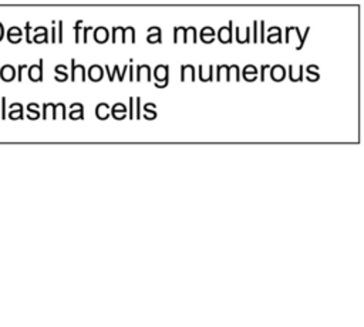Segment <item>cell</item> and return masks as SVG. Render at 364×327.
Masks as SVG:
<instances>
[{
	"label": "cell",
	"mask_w": 364,
	"mask_h": 327,
	"mask_svg": "<svg viewBox=\"0 0 364 327\" xmlns=\"http://www.w3.org/2000/svg\"><path fill=\"white\" fill-rule=\"evenodd\" d=\"M182 31H183V41L186 43V41H188V37H186V34H188V28H182ZM189 31H191V34H192V38H193V43H195V40H196L195 27H189Z\"/></svg>",
	"instance_id": "8"
},
{
	"label": "cell",
	"mask_w": 364,
	"mask_h": 327,
	"mask_svg": "<svg viewBox=\"0 0 364 327\" xmlns=\"http://www.w3.org/2000/svg\"><path fill=\"white\" fill-rule=\"evenodd\" d=\"M95 38L98 43H105L108 40V31L105 27H98L95 31Z\"/></svg>",
	"instance_id": "5"
},
{
	"label": "cell",
	"mask_w": 364,
	"mask_h": 327,
	"mask_svg": "<svg viewBox=\"0 0 364 327\" xmlns=\"http://www.w3.org/2000/svg\"><path fill=\"white\" fill-rule=\"evenodd\" d=\"M136 118H139V98H136Z\"/></svg>",
	"instance_id": "11"
},
{
	"label": "cell",
	"mask_w": 364,
	"mask_h": 327,
	"mask_svg": "<svg viewBox=\"0 0 364 327\" xmlns=\"http://www.w3.org/2000/svg\"><path fill=\"white\" fill-rule=\"evenodd\" d=\"M206 34H212V36H213V30H212L210 27H203V30H202V36H200V37L203 38Z\"/></svg>",
	"instance_id": "9"
},
{
	"label": "cell",
	"mask_w": 364,
	"mask_h": 327,
	"mask_svg": "<svg viewBox=\"0 0 364 327\" xmlns=\"http://www.w3.org/2000/svg\"><path fill=\"white\" fill-rule=\"evenodd\" d=\"M97 117L100 119H105L108 117V105L107 104H100L97 107Z\"/></svg>",
	"instance_id": "6"
},
{
	"label": "cell",
	"mask_w": 364,
	"mask_h": 327,
	"mask_svg": "<svg viewBox=\"0 0 364 327\" xmlns=\"http://www.w3.org/2000/svg\"><path fill=\"white\" fill-rule=\"evenodd\" d=\"M260 40H262V43H263V40H264V30H263V27H264V21H262L260 23Z\"/></svg>",
	"instance_id": "10"
},
{
	"label": "cell",
	"mask_w": 364,
	"mask_h": 327,
	"mask_svg": "<svg viewBox=\"0 0 364 327\" xmlns=\"http://www.w3.org/2000/svg\"><path fill=\"white\" fill-rule=\"evenodd\" d=\"M90 78L92 81H100L102 78V68L100 65H92L90 68Z\"/></svg>",
	"instance_id": "4"
},
{
	"label": "cell",
	"mask_w": 364,
	"mask_h": 327,
	"mask_svg": "<svg viewBox=\"0 0 364 327\" xmlns=\"http://www.w3.org/2000/svg\"><path fill=\"white\" fill-rule=\"evenodd\" d=\"M284 68L282 67V65H274L272 70H270V77H272V80H274V81H280V80H283L284 78Z\"/></svg>",
	"instance_id": "3"
},
{
	"label": "cell",
	"mask_w": 364,
	"mask_h": 327,
	"mask_svg": "<svg viewBox=\"0 0 364 327\" xmlns=\"http://www.w3.org/2000/svg\"><path fill=\"white\" fill-rule=\"evenodd\" d=\"M155 78L158 81H165L168 80V65H158L155 68Z\"/></svg>",
	"instance_id": "1"
},
{
	"label": "cell",
	"mask_w": 364,
	"mask_h": 327,
	"mask_svg": "<svg viewBox=\"0 0 364 327\" xmlns=\"http://www.w3.org/2000/svg\"><path fill=\"white\" fill-rule=\"evenodd\" d=\"M144 73H145V77H146V80L149 81V80H151V77H149V73H151V70H149V67H148V65H139V67H138V77H136V80H138V81H141V80H142V75H144Z\"/></svg>",
	"instance_id": "7"
},
{
	"label": "cell",
	"mask_w": 364,
	"mask_h": 327,
	"mask_svg": "<svg viewBox=\"0 0 364 327\" xmlns=\"http://www.w3.org/2000/svg\"><path fill=\"white\" fill-rule=\"evenodd\" d=\"M186 78H189V80H195V71H193V67L192 65H183L182 68H181V80L182 81H185Z\"/></svg>",
	"instance_id": "2"
}]
</instances>
